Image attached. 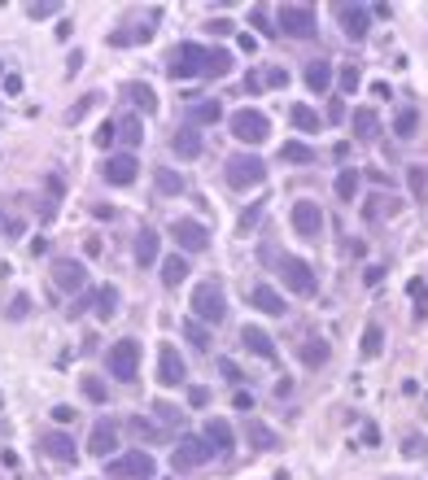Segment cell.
<instances>
[{
  "instance_id": "6da1fadb",
  "label": "cell",
  "mask_w": 428,
  "mask_h": 480,
  "mask_svg": "<svg viewBox=\"0 0 428 480\" xmlns=\"http://www.w3.org/2000/svg\"><path fill=\"white\" fill-rule=\"evenodd\" d=\"M262 258L275 267V275H280V284L289 293H297V297H315L319 293V280H315V267L311 262H301L293 254H262Z\"/></svg>"
},
{
  "instance_id": "7a4b0ae2",
  "label": "cell",
  "mask_w": 428,
  "mask_h": 480,
  "mask_svg": "<svg viewBox=\"0 0 428 480\" xmlns=\"http://www.w3.org/2000/svg\"><path fill=\"white\" fill-rule=\"evenodd\" d=\"M105 367H110V375L114 380H122V385H136V375H140V341H114L110 345V353H105Z\"/></svg>"
},
{
  "instance_id": "3957f363",
  "label": "cell",
  "mask_w": 428,
  "mask_h": 480,
  "mask_svg": "<svg viewBox=\"0 0 428 480\" xmlns=\"http://www.w3.org/2000/svg\"><path fill=\"white\" fill-rule=\"evenodd\" d=\"M223 175H228V184H232L236 192H245V188H258V184L267 180V162H262L258 153H232Z\"/></svg>"
},
{
  "instance_id": "277c9868",
  "label": "cell",
  "mask_w": 428,
  "mask_h": 480,
  "mask_svg": "<svg viewBox=\"0 0 428 480\" xmlns=\"http://www.w3.org/2000/svg\"><path fill=\"white\" fill-rule=\"evenodd\" d=\"M192 319L197 323H223V319H228V297H223V288L214 280L197 284V293H192Z\"/></svg>"
},
{
  "instance_id": "5b68a950",
  "label": "cell",
  "mask_w": 428,
  "mask_h": 480,
  "mask_svg": "<svg viewBox=\"0 0 428 480\" xmlns=\"http://www.w3.org/2000/svg\"><path fill=\"white\" fill-rule=\"evenodd\" d=\"M201 66H206V48L201 44H175L166 57V74L170 79H197Z\"/></svg>"
},
{
  "instance_id": "8992f818",
  "label": "cell",
  "mask_w": 428,
  "mask_h": 480,
  "mask_svg": "<svg viewBox=\"0 0 428 480\" xmlns=\"http://www.w3.org/2000/svg\"><path fill=\"white\" fill-rule=\"evenodd\" d=\"M275 27H280L284 35H293V40H311V35L319 31L311 5H280V13H275Z\"/></svg>"
},
{
  "instance_id": "52a82bcc",
  "label": "cell",
  "mask_w": 428,
  "mask_h": 480,
  "mask_svg": "<svg viewBox=\"0 0 428 480\" xmlns=\"http://www.w3.org/2000/svg\"><path fill=\"white\" fill-rule=\"evenodd\" d=\"M232 136H236L241 144H262V140L271 136V118H267L262 110H236V114H232Z\"/></svg>"
},
{
  "instance_id": "ba28073f",
  "label": "cell",
  "mask_w": 428,
  "mask_h": 480,
  "mask_svg": "<svg viewBox=\"0 0 428 480\" xmlns=\"http://www.w3.org/2000/svg\"><path fill=\"white\" fill-rule=\"evenodd\" d=\"M210 459H214V450L201 441V437H184L180 445L170 450V467L175 472H197V467H206Z\"/></svg>"
},
{
  "instance_id": "9c48e42d",
  "label": "cell",
  "mask_w": 428,
  "mask_h": 480,
  "mask_svg": "<svg viewBox=\"0 0 428 480\" xmlns=\"http://www.w3.org/2000/svg\"><path fill=\"white\" fill-rule=\"evenodd\" d=\"M154 472H158V463L149 450H127L122 459L110 463V476H122V480H154Z\"/></svg>"
},
{
  "instance_id": "30bf717a",
  "label": "cell",
  "mask_w": 428,
  "mask_h": 480,
  "mask_svg": "<svg viewBox=\"0 0 428 480\" xmlns=\"http://www.w3.org/2000/svg\"><path fill=\"white\" fill-rule=\"evenodd\" d=\"M170 240L188 249V254H206L210 249V232H206V223H197V218H175L170 223Z\"/></svg>"
},
{
  "instance_id": "8fae6325",
  "label": "cell",
  "mask_w": 428,
  "mask_h": 480,
  "mask_svg": "<svg viewBox=\"0 0 428 480\" xmlns=\"http://www.w3.org/2000/svg\"><path fill=\"white\" fill-rule=\"evenodd\" d=\"M188 380V367H184V358H180V349L175 345H162L158 349V385L162 389H180Z\"/></svg>"
},
{
  "instance_id": "7c38bea8",
  "label": "cell",
  "mask_w": 428,
  "mask_h": 480,
  "mask_svg": "<svg viewBox=\"0 0 428 480\" xmlns=\"http://www.w3.org/2000/svg\"><path fill=\"white\" fill-rule=\"evenodd\" d=\"M118 450V423L105 415V419H96L92 423V437H88V454L92 459H110V454Z\"/></svg>"
},
{
  "instance_id": "4fadbf2b",
  "label": "cell",
  "mask_w": 428,
  "mask_h": 480,
  "mask_svg": "<svg viewBox=\"0 0 428 480\" xmlns=\"http://www.w3.org/2000/svg\"><path fill=\"white\" fill-rule=\"evenodd\" d=\"M293 227H297V236L319 240L323 236V210L315 206V201H297L293 206Z\"/></svg>"
},
{
  "instance_id": "5bb4252c",
  "label": "cell",
  "mask_w": 428,
  "mask_h": 480,
  "mask_svg": "<svg viewBox=\"0 0 428 480\" xmlns=\"http://www.w3.org/2000/svg\"><path fill=\"white\" fill-rule=\"evenodd\" d=\"M100 175H105V184H114V188H127V184H136L140 162H136V153H118V158H110L100 166Z\"/></svg>"
},
{
  "instance_id": "9a60e30c",
  "label": "cell",
  "mask_w": 428,
  "mask_h": 480,
  "mask_svg": "<svg viewBox=\"0 0 428 480\" xmlns=\"http://www.w3.org/2000/svg\"><path fill=\"white\" fill-rule=\"evenodd\" d=\"M337 22L349 40H363L371 31V9L367 5H337Z\"/></svg>"
},
{
  "instance_id": "2e32d148",
  "label": "cell",
  "mask_w": 428,
  "mask_h": 480,
  "mask_svg": "<svg viewBox=\"0 0 428 480\" xmlns=\"http://www.w3.org/2000/svg\"><path fill=\"white\" fill-rule=\"evenodd\" d=\"M201 441H206L214 454H223V450H232V445H236V433H232V423H228V419L210 415L206 423H201Z\"/></svg>"
},
{
  "instance_id": "e0dca14e",
  "label": "cell",
  "mask_w": 428,
  "mask_h": 480,
  "mask_svg": "<svg viewBox=\"0 0 428 480\" xmlns=\"http://www.w3.org/2000/svg\"><path fill=\"white\" fill-rule=\"evenodd\" d=\"M53 284H57L62 293H79V288L88 284V271H83V262H79V258H62V262L53 267Z\"/></svg>"
},
{
  "instance_id": "ac0fdd59",
  "label": "cell",
  "mask_w": 428,
  "mask_h": 480,
  "mask_svg": "<svg viewBox=\"0 0 428 480\" xmlns=\"http://www.w3.org/2000/svg\"><path fill=\"white\" fill-rule=\"evenodd\" d=\"M40 450L48 454V459H57V463H74V459H79V450H74V441L66 433H44L40 437Z\"/></svg>"
},
{
  "instance_id": "d6986e66",
  "label": "cell",
  "mask_w": 428,
  "mask_h": 480,
  "mask_svg": "<svg viewBox=\"0 0 428 480\" xmlns=\"http://www.w3.org/2000/svg\"><path fill=\"white\" fill-rule=\"evenodd\" d=\"M249 301H254V310H262V315H271V319H280L289 306H284V297L275 293L271 284H258L254 293H249Z\"/></svg>"
},
{
  "instance_id": "ffe728a7",
  "label": "cell",
  "mask_w": 428,
  "mask_h": 480,
  "mask_svg": "<svg viewBox=\"0 0 428 480\" xmlns=\"http://www.w3.org/2000/svg\"><path fill=\"white\" fill-rule=\"evenodd\" d=\"M170 148H175L180 158H201V148H206V136H201L197 127H180V131L170 136Z\"/></svg>"
},
{
  "instance_id": "44dd1931",
  "label": "cell",
  "mask_w": 428,
  "mask_h": 480,
  "mask_svg": "<svg viewBox=\"0 0 428 480\" xmlns=\"http://www.w3.org/2000/svg\"><path fill=\"white\" fill-rule=\"evenodd\" d=\"M297 358H301V367H323L332 358V345L328 341H319V336H306L297 345Z\"/></svg>"
},
{
  "instance_id": "7402d4cb",
  "label": "cell",
  "mask_w": 428,
  "mask_h": 480,
  "mask_svg": "<svg viewBox=\"0 0 428 480\" xmlns=\"http://www.w3.org/2000/svg\"><path fill=\"white\" fill-rule=\"evenodd\" d=\"M162 254V236L154 232V227H144V232L136 236V267H154Z\"/></svg>"
},
{
  "instance_id": "603a6c76",
  "label": "cell",
  "mask_w": 428,
  "mask_h": 480,
  "mask_svg": "<svg viewBox=\"0 0 428 480\" xmlns=\"http://www.w3.org/2000/svg\"><path fill=\"white\" fill-rule=\"evenodd\" d=\"M88 306L96 310V319H114L118 315V288L114 284H100L96 293H88Z\"/></svg>"
},
{
  "instance_id": "cb8c5ba5",
  "label": "cell",
  "mask_w": 428,
  "mask_h": 480,
  "mask_svg": "<svg viewBox=\"0 0 428 480\" xmlns=\"http://www.w3.org/2000/svg\"><path fill=\"white\" fill-rule=\"evenodd\" d=\"M241 341H245V349H249V353H258V358H275V341L262 332V327H254V323L241 327Z\"/></svg>"
},
{
  "instance_id": "d4e9b609",
  "label": "cell",
  "mask_w": 428,
  "mask_h": 480,
  "mask_svg": "<svg viewBox=\"0 0 428 480\" xmlns=\"http://www.w3.org/2000/svg\"><path fill=\"white\" fill-rule=\"evenodd\" d=\"M228 70H232V53H228V48H206V66H201V74H206V79H223Z\"/></svg>"
},
{
  "instance_id": "484cf974",
  "label": "cell",
  "mask_w": 428,
  "mask_h": 480,
  "mask_svg": "<svg viewBox=\"0 0 428 480\" xmlns=\"http://www.w3.org/2000/svg\"><path fill=\"white\" fill-rule=\"evenodd\" d=\"M114 127H118V140L127 144V153H136V144L144 140V127H140V118H136V114H122V118L114 122Z\"/></svg>"
},
{
  "instance_id": "4316f807",
  "label": "cell",
  "mask_w": 428,
  "mask_h": 480,
  "mask_svg": "<svg viewBox=\"0 0 428 480\" xmlns=\"http://www.w3.org/2000/svg\"><path fill=\"white\" fill-rule=\"evenodd\" d=\"M306 88L311 92H328L332 88V66L328 62H306Z\"/></svg>"
},
{
  "instance_id": "83f0119b",
  "label": "cell",
  "mask_w": 428,
  "mask_h": 480,
  "mask_svg": "<svg viewBox=\"0 0 428 480\" xmlns=\"http://www.w3.org/2000/svg\"><path fill=\"white\" fill-rule=\"evenodd\" d=\"M245 437L254 441V450H275V445H280V437H275L262 419H249V423H245Z\"/></svg>"
},
{
  "instance_id": "f1b7e54d",
  "label": "cell",
  "mask_w": 428,
  "mask_h": 480,
  "mask_svg": "<svg viewBox=\"0 0 428 480\" xmlns=\"http://www.w3.org/2000/svg\"><path fill=\"white\" fill-rule=\"evenodd\" d=\"M154 18H158V13H154ZM154 18L140 22L136 31H114V35H110V44H114V48H127V44H144V40H154Z\"/></svg>"
},
{
  "instance_id": "f546056e",
  "label": "cell",
  "mask_w": 428,
  "mask_h": 480,
  "mask_svg": "<svg viewBox=\"0 0 428 480\" xmlns=\"http://www.w3.org/2000/svg\"><path fill=\"white\" fill-rule=\"evenodd\" d=\"M219 100H192V105H188V127H197V122H201V127H210V122H219Z\"/></svg>"
},
{
  "instance_id": "4dcf8cb0",
  "label": "cell",
  "mask_w": 428,
  "mask_h": 480,
  "mask_svg": "<svg viewBox=\"0 0 428 480\" xmlns=\"http://www.w3.org/2000/svg\"><path fill=\"white\" fill-rule=\"evenodd\" d=\"M262 214H267V201H249L245 214L236 218V236H254V227L262 223Z\"/></svg>"
},
{
  "instance_id": "1f68e13d",
  "label": "cell",
  "mask_w": 428,
  "mask_h": 480,
  "mask_svg": "<svg viewBox=\"0 0 428 480\" xmlns=\"http://www.w3.org/2000/svg\"><path fill=\"white\" fill-rule=\"evenodd\" d=\"M100 100H105V92H88V96H79V100H74V105L66 110V122H70V127H74V122H83V118L100 105Z\"/></svg>"
},
{
  "instance_id": "d6a6232c",
  "label": "cell",
  "mask_w": 428,
  "mask_h": 480,
  "mask_svg": "<svg viewBox=\"0 0 428 480\" xmlns=\"http://www.w3.org/2000/svg\"><path fill=\"white\" fill-rule=\"evenodd\" d=\"M376 131H381V118H376V110H371V105L354 110V136H359V140H371Z\"/></svg>"
},
{
  "instance_id": "836d02e7",
  "label": "cell",
  "mask_w": 428,
  "mask_h": 480,
  "mask_svg": "<svg viewBox=\"0 0 428 480\" xmlns=\"http://www.w3.org/2000/svg\"><path fill=\"white\" fill-rule=\"evenodd\" d=\"M337 201H354L359 197V170L354 166H341V175H337Z\"/></svg>"
},
{
  "instance_id": "e575fe53",
  "label": "cell",
  "mask_w": 428,
  "mask_h": 480,
  "mask_svg": "<svg viewBox=\"0 0 428 480\" xmlns=\"http://www.w3.org/2000/svg\"><path fill=\"white\" fill-rule=\"evenodd\" d=\"M127 96L136 100V110H140V114H154V110H158V96H154V88H149V83H140V79H136V83H127Z\"/></svg>"
},
{
  "instance_id": "d590c367",
  "label": "cell",
  "mask_w": 428,
  "mask_h": 480,
  "mask_svg": "<svg viewBox=\"0 0 428 480\" xmlns=\"http://www.w3.org/2000/svg\"><path fill=\"white\" fill-rule=\"evenodd\" d=\"M289 118H293V127H297V131H319V127H323V118H319L311 105H293Z\"/></svg>"
},
{
  "instance_id": "8d00e7d4",
  "label": "cell",
  "mask_w": 428,
  "mask_h": 480,
  "mask_svg": "<svg viewBox=\"0 0 428 480\" xmlns=\"http://www.w3.org/2000/svg\"><path fill=\"white\" fill-rule=\"evenodd\" d=\"M280 158L284 162H297V166H311L315 162V148L301 144V140H289V144H280Z\"/></svg>"
},
{
  "instance_id": "74e56055",
  "label": "cell",
  "mask_w": 428,
  "mask_h": 480,
  "mask_svg": "<svg viewBox=\"0 0 428 480\" xmlns=\"http://www.w3.org/2000/svg\"><path fill=\"white\" fill-rule=\"evenodd\" d=\"M184 275H188V262H184L180 254H170V258L162 262V284H166V288H175V284H184Z\"/></svg>"
},
{
  "instance_id": "f35d334b",
  "label": "cell",
  "mask_w": 428,
  "mask_h": 480,
  "mask_svg": "<svg viewBox=\"0 0 428 480\" xmlns=\"http://www.w3.org/2000/svg\"><path fill=\"white\" fill-rule=\"evenodd\" d=\"M158 192H162V197H180V192H184V175L170 170V166H162V170H158Z\"/></svg>"
},
{
  "instance_id": "ab89813d",
  "label": "cell",
  "mask_w": 428,
  "mask_h": 480,
  "mask_svg": "<svg viewBox=\"0 0 428 480\" xmlns=\"http://www.w3.org/2000/svg\"><path fill=\"white\" fill-rule=\"evenodd\" d=\"M381 345H385V332L376 323H367L363 327V341H359V353H363V358H371V353H381Z\"/></svg>"
},
{
  "instance_id": "60d3db41",
  "label": "cell",
  "mask_w": 428,
  "mask_h": 480,
  "mask_svg": "<svg viewBox=\"0 0 428 480\" xmlns=\"http://www.w3.org/2000/svg\"><path fill=\"white\" fill-rule=\"evenodd\" d=\"M407 184H411V201H428V166H411Z\"/></svg>"
},
{
  "instance_id": "b9f144b4",
  "label": "cell",
  "mask_w": 428,
  "mask_h": 480,
  "mask_svg": "<svg viewBox=\"0 0 428 480\" xmlns=\"http://www.w3.org/2000/svg\"><path fill=\"white\" fill-rule=\"evenodd\" d=\"M393 131H398L402 140H411V136L420 131V114H415V110H398V118H393Z\"/></svg>"
},
{
  "instance_id": "7bdbcfd3",
  "label": "cell",
  "mask_w": 428,
  "mask_h": 480,
  "mask_svg": "<svg viewBox=\"0 0 428 480\" xmlns=\"http://www.w3.org/2000/svg\"><path fill=\"white\" fill-rule=\"evenodd\" d=\"M127 433H132L136 441H158V428L149 423L144 415H132V419H127Z\"/></svg>"
},
{
  "instance_id": "ee69618b",
  "label": "cell",
  "mask_w": 428,
  "mask_h": 480,
  "mask_svg": "<svg viewBox=\"0 0 428 480\" xmlns=\"http://www.w3.org/2000/svg\"><path fill=\"white\" fill-rule=\"evenodd\" d=\"M79 389H83L88 402H105V397H110V389H105V380H100V375H83Z\"/></svg>"
},
{
  "instance_id": "f6af8a7d",
  "label": "cell",
  "mask_w": 428,
  "mask_h": 480,
  "mask_svg": "<svg viewBox=\"0 0 428 480\" xmlns=\"http://www.w3.org/2000/svg\"><path fill=\"white\" fill-rule=\"evenodd\" d=\"M184 336H188V341H192L197 349H210V327H206V323L188 319V323H184Z\"/></svg>"
},
{
  "instance_id": "bcb514c9",
  "label": "cell",
  "mask_w": 428,
  "mask_h": 480,
  "mask_svg": "<svg viewBox=\"0 0 428 480\" xmlns=\"http://www.w3.org/2000/svg\"><path fill=\"white\" fill-rule=\"evenodd\" d=\"M154 411H158V419H162V428H180V406H170V402H154Z\"/></svg>"
},
{
  "instance_id": "7dc6e473",
  "label": "cell",
  "mask_w": 428,
  "mask_h": 480,
  "mask_svg": "<svg viewBox=\"0 0 428 480\" xmlns=\"http://www.w3.org/2000/svg\"><path fill=\"white\" fill-rule=\"evenodd\" d=\"M402 454H407V459H424V454H428V441H424L420 433H407V441H402Z\"/></svg>"
},
{
  "instance_id": "c3c4849f",
  "label": "cell",
  "mask_w": 428,
  "mask_h": 480,
  "mask_svg": "<svg viewBox=\"0 0 428 480\" xmlns=\"http://www.w3.org/2000/svg\"><path fill=\"white\" fill-rule=\"evenodd\" d=\"M27 315H31V297L18 293V297L9 301V319H27Z\"/></svg>"
},
{
  "instance_id": "681fc988",
  "label": "cell",
  "mask_w": 428,
  "mask_h": 480,
  "mask_svg": "<svg viewBox=\"0 0 428 480\" xmlns=\"http://www.w3.org/2000/svg\"><path fill=\"white\" fill-rule=\"evenodd\" d=\"M118 140V127H114V122H100V127H96V148H110Z\"/></svg>"
},
{
  "instance_id": "f907efd6",
  "label": "cell",
  "mask_w": 428,
  "mask_h": 480,
  "mask_svg": "<svg viewBox=\"0 0 428 480\" xmlns=\"http://www.w3.org/2000/svg\"><path fill=\"white\" fill-rule=\"evenodd\" d=\"M249 22H254V27H258L262 35H271V31H275V27H271V18H267V9H262V5H254V9H249Z\"/></svg>"
},
{
  "instance_id": "816d5d0a",
  "label": "cell",
  "mask_w": 428,
  "mask_h": 480,
  "mask_svg": "<svg viewBox=\"0 0 428 480\" xmlns=\"http://www.w3.org/2000/svg\"><path fill=\"white\" fill-rule=\"evenodd\" d=\"M337 83H341V92H354V88H359V70H354V66H341Z\"/></svg>"
},
{
  "instance_id": "f5cc1de1",
  "label": "cell",
  "mask_w": 428,
  "mask_h": 480,
  "mask_svg": "<svg viewBox=\"0 0 428 480\" xmlns=\"http://www.w3.org/2000/svg\"><path fill=\"white\" fill-rule=\"evenodd\" d=\"M53 13H57L53 0H35V5H27V18H53Z\"/></svg>"
},
{
  "instance_id": "db71d44e",
  "label": "cell",
  "mask_w": 428,
  "mask_h": 480,
  "mask_svg": "<svg viewBox=\"0 0 428 480\" xmlns=\"http://www.w3.org/2000/svg\"><path fill=\"white\" fill-rule=\"evenodd\" d=\"M206 31H210V35H232V31H236V22H228V18H214V22H206Z\"/></svg>"
},
{
  "instance_id": "11a10c76",
  "label": "cell",
  "mask_w": 428,
  "mask_h": 480,
  "mask_svg": "<svg viewBox=\"0 0 428 480\" xmlns=\"http://www.w3.org/2000/svg\"><path fill=\"white\" fill-rule=\"evenodd\" d=\"M188 406H210V389L192 385V389H188Z\"/></svg>"
},
{
  "instance_id": "9f6ffc18",
  "label": "cell",
  "mask_w": 428,
  "mask_h": 480,
  "mask_svg": "<svg viewBox=\"0 0 428 480\" xmlns=\"http://www.w3.org/2000/svg\"><path fill=\"white\" fill-rule=\"evenodd\" d=\"M219 371H223V375H228V380H232V385L241 380V367H236L232 358H219Z\"/></svg>"
},
{
  "instance_id": "6f0895ef",
  "label": "cell",
  "mask_w": 428,
  "mask_h": 480,
  "mask_svg": "<svg viewBox=\"0 0 428 480\" xmlns=\"http://www.w3.org/2000/svg\"><path fill=\"white\" fill-rule=\"evenodd\" d=\"M83 62H88V57L79 53V48H74V53H70V62H66V74H79V70H83Z\"/></svg>"
},
{
  "instance_id": "680465c9",
  "label": "cell",
  "mask_w": 428,
  "mask_h": 480,
  "mask_svg": "<svg viewBox=\"0 0 428 480\" xmlns=\"http://www.w3.org/2000/svg\"><path fill=\"white\" fill-rule=\"evenodd\" d=\"M411 297L420 301V310H424V301H428V284H424V280H411Z\"/></svg>"
},
{
  "instance_id": "91938a15",
  "label": "cell",
  "mask_w": 428,
  "mask_h": 480,
  "mask_svg": "<svg viewBox=\"0 0 428 480\" xmlns=\"http://www.w3.org/2000/svg\"><path fill=\"white\" fill-rule=\"evenodd\" d=\"M267 83H271V88H284V83H289V74L275 66V70H267Z\"/></svg>"
},
{
  "instance_id": "94428289",
  "label": "cell",
  "mask_w": 428,
  "mask_h": 480,
  "mask_svg": "<svg viewBox=\"0 0 428 480\" xmlns=\"http://www.w3.org/2000/svg\"><path fill=\"white\" fill-rule=\"evenodd\" d=\"M363 445H381V428H376V423L363 428Z\"/></svg>"
},
{
  "instance_id": "6125c7cd",
  "label": "cell",
  "mask_w": 428,
  "mask_h": 480,
  "mask_svg": "<svg viewBox=\"0 0 428 480\" xmlns=\"http://www.w3.org/2000/svg\"><path fill=\"white\" fill-rule=\"evenodd\" d=\"M22 92V79H18V74H5V96H18Z\"/></svg>"
},
{
  "instance_id": "be15d7a7",
  "label": "cell",
  "mask_w": 428,
  "mask_h": 480,
  "mask_svg": "<svg viewBox=\"0 0 428 480\" xmlns=\"http://www.w3.org/2000/svg\"><path fill=\"white\" fill-rule=\"evenodd\" d=\"M53 419H57V423H70V419H74V411L62 402V406H53Z\"/></svg>"
},
{
  "instance_id": "e7e4bbea",
  "label": "cell",
  "mask_w": 428,
  "mask_h": 480,
  "mask_svg": "<svg viewBox=\"0 0 428 480\" xmlns=\"http://www.w3.org/2000/svg\"><path fill=\"white\" fill-rule=\"evenodd\" d=\"M363 280H367V284H381V280H385V267H371V271L363 275Z\"/></svg>"
},
{
  "instance_id": "03108f58",
  "label": "cell",
  "mask_w": 428,
  "mask_h": 480,
  "mask_svg": "<svg viewBox=\"0 0 428 480\" xmlns=\"http://www.w3.org/2000/svg\"><path fill=\"white\" fill-rule=\"evenodd\" d=\"M0 406H5V397H0Z\"/></svg>"
}]
</instances>
